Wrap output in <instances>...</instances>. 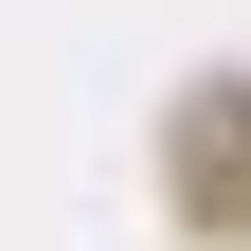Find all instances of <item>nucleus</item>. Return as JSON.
Segmentation results:
<instances>
[]
</instances>
